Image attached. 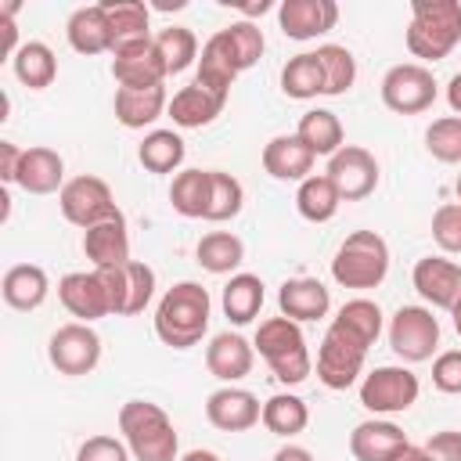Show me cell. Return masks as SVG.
<instances>
[{"instance_id":"1","label":"cell","mask_w":461,"mask_h":461,"mask_svg":"<svg viewBox=\"0 0 461 461\" xmlns=\"http://www.w3.org/2000/svg\"><path fill=\"white\" fill-rule=\"evenodd\" d=\"M382 306L375 299H349L339 306V313L331 317L321 349H317V378L328 389H349L360 371H364V357L367 349L378 342L382 335Z\"/></svg>"},{"instance_id":"2","label":"cell","mask_w":461,"mask_h":461,"mask_svg":"<svg viewBox=\"0 0 461 461\" xmlns=\"http://www.w3.org/2000/svg\"><path fill=\"white\" fill-rule=\"evenodd\" d=\"M212 299L198 281H176L155 306V335L173 349H191L209 331Z\"/></svg>"},{"instance_id":"3","label":"cell","mask_w":461,"mask_h":461,"mask_svg":"<svg viewBox=\"0 0 461 461\" xmlns=\"http://www.w3.org/2000/svg\"><path fill=\"white\" fill-rule=\"evenodd\" d=\"M119 432L133 461H180V439L169 414L151 400H126L119 407Z\"/></svg>"},{"instance_id":"4","label":"cell","mask_w":461,"mask_h":461,"mask_svg":"<svg viewBox=\"0 0 461 461\" xmlns=\"http://www.w3.org/2000/svg\"><path fill=\"white\" fill-rule=\"evenodd\" d=\"M461 43L457 0H414L407 25V50L421 61H443Z\"/></svg>"},{"instance_id":"5","label":"cell","mask_w":461,"mask_h":461,"mask_svg":"<svg viewBox=\"0 0 461 461\" xmlns=\"http://www.w3.org/2000/svg\"><path fill=\"white\" fill-rule=\"evenodd\" d=\"M252 346L259 349V357L267 360L274 378L285 382V385H299L313 371V360H310V349H306V335L288 317H267L256 328V342Z\"/></svg>"},{"instance_id":"6","label":"cell","mask_w":461,"mask_h":461,"mask_svg":"<svg viewBox=\"0 0 461 461\" xmlns=\"http://www.w3.org/2000/svg\"><path fill=\"white\" fill-rule=\"evenodd\" d=\"M385 274H389V245L375 230H353L331 259V277L342 288H378Z\"/></svg>"},{"instance_id":"7","label":"cell","mask_w":461,"mask_h":461,"mask_svg":"<svg viewBox=\"0 0 461 461\" xmlns=\"http://www.w3.org/2000/svg\"><path fill=\"white\" fill-rule=\"evenodd\" d=\"M421 385H418V375L403 364H385V367H375L364 375L360 382V403L371 411V414H400L407 407H414Z\"/></svg>"},{"instance_id":"8","label":"cell","mask_w":461,"mask_h":461,"mask_svg":"<svg viewBox=\"0 0 461 461\" xmlns=\"http://www.w3.org/2000/svg\"><path fill=\"white\" fill-rule=\"evenodd\" d=\"M389 346L403 364H421L439 346V321L429 306H400L389 317Z\"/></svg>"},{"instance_id":"9","label":"cell","mask_w":461,"mask_h":461,"mask_svg":"<svg viewBox=\"0 0 461 461\" xmlns=\"http://www.w3.org/2000/svg\"><path fill=\"white\" fill-rule=\"evenodd\" d=\"M436 79L425 65L418 61H403V65H393L385 76H382V104L396 115H418L425 108H432L436 101Z\"/></svg>"},{"instance_id":"10","label":"cell","mask_w":461,"mask_h":461,"mask_svg":"<svg viewBox=\"0 0 461 461\" xmlns=\"http://www.w3.org/2000/svg\"><path fill=\"white\" fill-rule=\"evenodd\" d=\"M58 205H61V216L68 223L83 227V230L119 212L115 198H112V187L101 176H90V173L65 180V187L58 191Z\"/></svg>"},{"instance_id":"11","label":"cell","mask_w":461,"mask_h":461,"mask_svg":"<svg viewBox=\"0 0 461 461\" xmlns=\"http://www.w3.org/2000/svg\"><path fill=\"white\" fill-rule=\"evenodd\" d=\"M47 357L50 364L68 375V378H79V375H90L97 364H101V335L83 324V321H72V324H61L50 342H47Z\"/></svg>"},{"instance_id":"12","label":"cell","mask_w":461,"mask_h":461,"mask_svg":"<svg viewBox=\"0 0 461 461\" xmlns=\"http://www.w3.org/2000/svg\"><path fill=\"white\" fill-rule=\"evenodd\" d=\"M328 180L339 187L342 202H360L378 187V162L367 148L360 144H342L331 158H328Z\"/></svg>"},{"instance_id":"13","label":"cell","mask_w":461,"mask_h":461,"mask_svg":"<svg viewBox=\"0 0 461 461\" xmlns=\"http://www.w3.org/2000/svg\"><path fill=\"white\" fill-rule=\"evenodd\" d=\"M104 285H108V299H112V313L115 317H133L144 313V306L155 295V270L140 259H130L126 267H112L101 270Z\"/></svg>"},{"instance_id":"14","label":"cell","mask_w":461,"mask_h":461,"mask_svg":"<svg viewBox=\"0 0 461 461\" xmlns=\"http://www.w3.org/2000/svg\"><path fill=\"white\" fill-rule=\"evenodd\" d=\"M58 299L61 306L79 317L83 324L90 321H101L112 313V299H108V285H104V274L101 270H76V274H65L58 281Z\"/></svg>"},{"instance_id":"15","label":"cell","mask_w":461,"mask_h":461,"mask_svg":"<svg viewBox=\"0 0 461 461\" xmlns=\"http://www.w3.org/2000/svg\"><path fill=\"white\" fill-rule=\"evenodd\" d=\"M411 281H414L418 295L436 310H454L461 303V263H454V259L425 256L414 263Z\"/></svg>"},{"instance_id":"16","label":"cell","mask_w":461,"mask_h":461,"mask_svg":"<svg viewBox=\"0 0 461 461\" xmlns=\"http://www.w3.org/2000/svg\"><path fill=\"white\" fill-rule=\"evenodd\" d=\"M112 76L122 90H148V86H162V79L169 72H166V61L158 54L155 40H148V43L115 50L112 54Z\"/></svg>"},{"instance_id":"17","label":"cell","mask_w":461,"mask_h":461,"mask_svg":"<svg viewBox=\"0 0 461 461\" xmlns=\"http://www.w3.org/2000/svg\"><path fill=\"white\" fill-rule=\"evenodd\" d=\"M205 418H209V425L220 429V432H245V429H252L256 421H263V403H259L249 389L223 385V389L209 393V400H205Z\"/></svg>"},{"instance_id":"18","label":"cell","mask_w":461,"mask_h":461,"mask_svg":"<svg viewBox=\"0 0 461 461\" xmlns=\"http://www.w3.org/2000/svg\"><path fill=\"white\" fill-rule=\"evenodd\" d=\"M83 252L94 263V270H112L130 263V234H126V216L122 209L94 227L83 230Z\"/></svg>"},{"instance_id":"19","label":"cell","mask_w":461,"mask_h":461,"mask_svg":"<svg viewBox=\"0 0 461 461\" xmlns=\"http://www.w3.org/2000/svg\"><path fill=\"white\" fill-rule=\"evenodd\" d=\"M339 4L335 0H285L277 7V25L288 40H313L335 29Z\"/></svg>"},{"instance_id":"20","label":"cell","mask_w":461,"mask_h":461,"mask_svg":"<svg viewBox=\"0 0 461 461\" xmlns=\"http://www.w3.org/2000/svg\"><path fill=\"white\" fill-rule=\"evenodd\" d=\"M252 364H256V346L249 339H241L238 331H220L205 346V367H209V375L220 378V382H227V385L241 382L252 371Z\"/></svg>"},{"instance_id":"21","label":"cell","mask_w":461,"mask_h":461,"mask_svg":"<svg viewBox=\"0 0 461 461\" xmlns=\"http://www.w3.org/2000/svg\"><path fill=\"white\" fill-rule=\"evenodd\" d=\"M223 104H227V94H220V90H212V86L191 79L184 90L173 94V101H169V119H173L180 130H202V126H209V122L223 112Z\"/></svg>"},{"instance_id":"22","label":"cell","mask_w":461,"mask_h":461,"mask_svg":"<svg viewBox=\"0 0 461 461\" xmlns=\"http://www.w3.org/2000/svg\"><path fill=\"white\" fill-rule=\"evenodd\" d=\"M403 447H407V432L382 418H367L349 432V454L357 461H393Z\"/></svg>"},{"instance_id":"23","label":"cell","mask_w":461,"mask_h":461,"mask_svg":"<svg viewBox=\"0 0 461 461\" xmlns=\"http://www.w3.org/2000/svg\"><path fill=\"white\" fill-rule=\"evenodd\" d=\"M101 7L108 14V29H112V54L155 40L148 4H140V0H101Z\"/></svg>"},{"instance_id":"24","label":"cell","mask_w":461,"mask_h":461,"mask_svg":"<svg viewBox=\"0 0 461 461\" xmlns=\"http://www.w3.org/2000/svg\"><path fill=\"white\" fill-rule=\"evenodd\" d=\"M313 162H317V155L295 133H277L263 148V169L274 180H299L303 184L313 173Z\"/></svg>"},{"instance_id":"25","label":"cell","mask_w":461,"mask_h":461,"mask_svg":"<svg viewBox=\"0 0 461 461\" xmlns=\"http://www.w3.org/2000/svg\"><path fill=\"white\" fill-rule=\"evenodd\" d=\"M14 184L29 194H54V191L65 187V158L54 148H43V144L25 148Z\"/></svg>"},{"instance_id":"26","label":"cell","mask_w":461,"mask_h":461,"mask_svg":"<svg viewBox=\"0 0 461 461\" xmlns=\"http://www.w3.org/2000/svg\"><path fill=\"white\" fill-rule=\"evenodd\" d=\"M277 306H281V317L303 324V321L324 317L331 310V295H328V288L317 277H292V281L281 285Z\"/></svg>"},{"instance_id":"27","label":"cell","mask_w":461,"mask_h":461,"mask_svg":"<svg viewBox=\"0 0 461 461\" xmlns=\"http://www.w3.org/2000/svg\"><path fill=\"white\" fill-rule=\"evenodd\" d=\"M0 292H4V303L11 310L29 313V310H40L43 306V299L50 292V281H47V270L43 267H36V263H14L4 274Z\"/></svg>"},{"instance_id":"28","label":"cell","mask_w":461,"mask_h":461,"mask_svg":"<svg viewBox=\"0 0 461 461\" xmlns=\"http://www.w3.org/2000/svg\"><path fill=\"white\" fill-rule=\"evenodd\" d=\"M65 36H68L72 50H79V54H101V50H112V29H108V14H104L101 4L76 7V11L68 14Z\"/></svg>"},{"instance_id":"29","label":"cell","mask_w":461,"mask_h":461,"mask_svg":"<svg viewBox=\"0 0 461 461\" xmlns=\"http://www.w3.org/2000/svg\"><path fill=\"white\" fill-rule=\"evenodd\" d=\"M115 119L126 126V130H144L151 126L162 112H169V97H166V86H148V90H115Z\"/></svg>"},{"instance_id":"30","label":"cell","mask_w":461,"mask_h":461,"mask_svg":"<svg viewBox=\"0 0 461 461\" xmlns=\"http://www.w3.org/2000/svg\"><path fill=\"white\" fill-rule=\"evenodd\" d=\"M209 187H212V169H180L169 184V202L180 216L187 220H205L209 209Z\"/></svg>"},{"instance_id":"31","label":"cell","mask_w":461,"mask_h":461,"mask_svg":"<svg viewBox=\"0 0 461 461\" xmlns=\"http://www.w3.org/2000/svg\"><path fill=\"white\" fill-rule=\"evenodd\" d=\"M342 205L339 187L328 180V173H310L295 191V209L310 223H328Z\"/></svg>"},{"instance_id":"32","label":"cell","mask_w":461,"mask_h":461,"mask_svg":"<svg viewBox=\"0 0 461 461\" xmlns=\"http://www.w3.org/2000/svg\"><path fill=\"white\" fill-rule=\"evenodd\" d=\"M263 281L256 274H230V281L223 285V313L230 324H252L256 313L263 310Z\"/></svg>"},{"instance_id":"33","label":"cell","mask_w":461,"mask_h":461,"mask_svg":"<svg viewBox=\"0 0 461 461\" xmlns=\"http://www.w3.org/2000/svg\"><path fill=\"white\" fill-rule=\"evenodd\" d=\"M11 68H14V76H18L22 86H29V90H47V86L54 83V76H58V58H54V50H50L47 43L29 40V43H22L18 54L11 58Z\"/></svg>"},{"instance_id":"34","label":"cell","mask_w":461,"mask_h":461,"mask_svg":"<svg viewBox=\"0 0 461 461\" xmlns=\"http://www.w3.org/2000/svg\"><path fill=\"white\" fill-rule=\"evenodd\" d=\"M295 137H299L313 155H328V158H331V155L342 148V140H346L339 115L328 112V108H310V112H303V119H299V126H295Z\"/></svg>"},{"instance_id":"35","label":"cell","mask_w":461,"mask_h":461,"mask_svg":"<svg viewBox=\"0 0 461 461\" xmlns=\"http://www.w3.org/2000/svg\"><path fill=\"white\" fill-rule=\"evenodd\" d=\"M241 72H238V65H234V58H230V47H227V40H223V32L216 29L209 40H205V47H202V58H198V83H205V86H212V90H220V94H230V83L238 79Z\"/></svg>"},{"instance_id":"36","label":"cell","mask_w":461,"mask_h":461,"mask_svg":"<svg viewBox=\"0 0 461 461\" xmlns=\"http://www.w3.org/2000/svg\"><path fill=\"white\" fill-rule=\"evenodd\" d=\"M281 94L292 101H310L317 94H324V72L313 50L288 58V65L281 68Z\"/></svg>"},{"instance_id":"37","label":"cell","mask_w":461,"mask_h":461,"mask_svg":"<svg viewBox=\"0 0 461 461\" xmlns=\"http://www.w3.org/2000/svg\"><path fill=\"white\" fill-rule=\"evenodd\" d=\"M194 256H198L202 270H209V274H230L245 259V241L238 234H230V230H209L198 241Z\"/></svg>"},{"instance_id":"38","label":"cell","mask_w":461,"mask_h":461,"mask_svg":"<svg viewBox=\"0 0 461 461\" xmlns=\"http://www.w3.org/2000/svg\"><path fill=\"white\" fill-rule=\"evenodd\" d=\"M263 425L267 432L274 436H299L306 425H310V407L303 396L295 393H274L267 403H263Z\"/></svg>"},{"instance_id":"39","label":"cell","mask_w":461,"mask_h":461,"mask_svg":"<svg viewBox=\"0 0 461 461\" xmlns=\"http://www.w3.org/2000/svg\"><path fill=\"white\" fill-rule=\"evenodd\" d=\"M184 151L187 148H184V137L180 133H173V130H151L140 140L137 158H140V166L148 173H173V169H180Z\"/></svg>"},{"instance_id":"40","label":"cell","mask_w":461,"mask_h":461,"mask_svg":"<svg viewBox=\"0 0 461 461\" xmlns=\"http://www.w3.org/2000/svg\"><path fill=\"white\" fill-rule=\"evenodd\" d=\"M317 61H321V72H324V97H339L346 94L353 83H357V58L349 47L342 43H324L313 50Z\"/></svg>"},{"instance_id":"41","label":"cell","mask_w":461,"mask_h":461,"mask_svg":"<svg viewBox=\"0 0 461 461\" xmlns=\"http://www.w3.org/2000/svg\"><path fill=\"white\" fill-rule=\"evenodd\" d=\"M155 47H158V54H162L169 76H176V72H184V68H191V65L198 61V40H194V32H191L187 25H169V29H162V32L155 36Z\"/></svg>"},{"instance_id":"42","label":"cell","mask_w":461,"mask_h":461,"mask_svg":"<svg viewBox=\"0 0 461 461\" xmlns=\"http://www.w3.org/2000/svg\"><path fill=\"white\" fill-rule=\"evenodd\" d=\"M245 205V187L238 176L230 173H220L212 169V187H209V209H205V220L212 223H223V220H234Z\"/></svg>"},{"instance_id":"43","label":"cell","mask_w":461,"mask_h":461,"mask_svg":"<svg viewBox=\"0 0 461 461\" xmlns=\"http://www.w3.org/2000/svg\"><path fill=\"white\" fill-rule=\"evenodd\" d=\"M220 32H223V40H227V47H230V58H234L238 72L252 68V65L263 58L267 40H263V29H259V25H252V22H230V25L220 29Z\"/></svg>"},{"instance_id":"44","label":"cell","mask_w":461,"mask_h":461,"mask_svg":"<svg viewBox=\"0 0 461 461\" xmlns=\"http://www.w3.org/2000/svg\"><path fill=\"white\" fill-rule=\"evenodd\" d=\"M425 148L436 162L457 166L461 162V115L432 119V126L425 130Z\"/></svg>"},{"instance_id":"45","label":"cell","mask_w":461,"mask_h":461,"mask_svg":"<svg viewBox=\"0 0 461 461\" xmlns=\"http://www.w3.org/2000/svg\"><path fill=\"white\" fill-rule=\"evenodd\" d=\"M432 238L443 252L461 256V202H447L432 212Z\"/></svg>"},{"instance_id":"46","label":"cell","mask_w":461,"mask_h":461,"mask_svg":"<svg viewBox=\"0 0 461 461\" xmlns=\"http://www.w3.org/2000/svg\"><path fill=\"white\" fill-rule=\"evenodd\" d=\"M130 447L115 436H90L79 450H76V461H130Z\"/></svg>"},{"instance_id":"47","label":"cell","mask_w":461,"mask_h":461,"mask_svg":"<svg viewBox=\"0 0 461 461\" xmlns=\"http://www.w3.org/2000/svg\"><path fill=\"white\" fill-rule=\"evenodd\" d=\"M432 385L450 396L461 393V349H447L432 360Z\"/></svg>"},{"instance_id":"48","label":"cell","mask_w":461,"mask_h":461,"mask_svg":"<svg viewBox=\"0 0 461 461\" xmlns=\"http://www.w3.org/2000/svg\"><path fill=\"white\" fill-rule=\"evenodd\" d=\"M425 450L432 454V461H461V432L443 429L425 443Z\"/></svg>"},{"instance_id":"49","label":"cell","mask_w":461,"mask_h":461,"mask_svg":"<svg viewBox=\"0 0 461 461\" xmlns=\"http://www.w3.org/2000/svg\"><path fill=\"white\" fill-rule=\"evenodd\" d=\"M22 151L14 140H0V180L4 184H14L18 180V166H22Z\"/></svg>"},{"instance_id":"50","label":"cell","mask_w":461,"mask_h":461,"mask_svg":"<svg viewBox=\"0 0 461 461\" xmlns=\"http://www.w3.org/2000/svg\"><path fill=\"white\" fill-rule=\"evenodd\" d=\"M274 461H313V454L306 450V447H295V443H285L277 454H274Z\"/></svg>"},{"instance_id":"51","label":"cell","mask_w":461,"mask_h":461,"mask_svg":"<svg viewBox=\"0 0 461 461\" xmlns=\"http://www.w3.org/2000/svg\"><path fill=\"white\" fill-rule=\"evenodd\" d=\"M447 104L454 108V115H461V72H454L447 83Z\"/></svg>"},{"instance_id":"52","label":"cell","mask_w":461,"mask_h":461,"mask_svg":"<svg viewBox=\"0 0 461 461\" xmlns=\"http://www.w3.org/2000/svg\"><path fill=\"white\" fill-rule=\"evenodd\" d=\"M393 461H432V454L425 450V447H414V443H407Z\"/></svg>"},{"instance_id":"53","label":"cell","mask_w":461,"mask_h":461,"mask_svg":"<svg viewBox=\"0 0 461 461\" xmlns=\"http://www.w3.org/2000/svg\"><path fill=\"white\" fill-rule=\"evenodd\" d=\"M180 461H220V457H216L212 450H187Z\"/></svg>"},{"instance_id":"54","label":"cell","mask_w":461,"mask_h":461,"mask_svg":"<svg viewBox=\"0 0 461 461\" xmlns=\"http://www.w3.org/2000/svg\"><path fill=\"white\" fill-rule=\"evenodd\" d=\"M450 317H454V328H457V335H461V303L450 310Z\"/></svg>"},{"instance_id":"55","label":"cell","mask_w":461,"mask_h":461,"mask_svg":"<svg viewBox=\"0 0 461 461\" xmlns=\"http://www.w3.org/2000/svg\"><path fill=\"white\" fill-rule=\"evenodd\" d=\"M454 191H457V198H461V173H457V180H454Z\"/></svg>"}]
</instances>
